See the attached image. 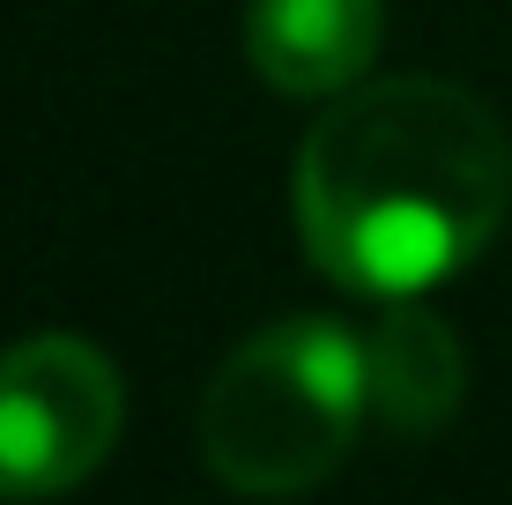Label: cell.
Here are the masks:
<instances>
[{
  "label": "cell",
  "instance_id": "6da1fadb",
  "mask_svg": "<svg viewBox=\"0 0 512 505\" xmlns=\"http://www.w3.org/2000/svg\"><path fill=\"white\" fill-rule=\"evenodd\" d=\"M290 201L320 275L379 305L423 298L505 231L512 134L461 82H357L312 119Z\"/></svg>",
  "mask_w": 512,
  "mask_h": 505
},
{
  "label": "cell",
  "instance_id": "277c9868",
  "mask_svg": "<svg viewBox=\"0 0 512 505\" xmlns=\"http://www.w3.org/2000/svg\"><path fill=\"white\" fill-rule=\"evenodd\" d=\"M386 0H245V60L282 97H342L379 52Z\"/></svg>",
  "mask_w": 512,
  "mask_h": 505
},
{
  "label": "cell",
  "instance_id": "5b68a950",
  "mask_svg": "<svg viewBox=\"0 0 512 505\" xmlns=\"http://www.w3.org/2000/svg\"><path fill=\"white\" fill-rule=\"evenodd\" d=\"M364 387H372V416L386 431H401V439L446 431L468 394L461 335L416 298H394L379 312V327L364 335Z\"/></svg>",
  "mask_w": 512,
  "mask_h": 505
},
{
  "label": "cell",
  "instance_id": "3957f363",
  "mask_svg": "<svg viewBox=\"0 0 512 505\" xmlns=\"http://www.w3.org/2000/svg\"><path fill=\"white\" fill-rule=\"evenodd\" d=\"M127 424L112 357L82 335H23L0 350V498H60L90 483Z\"/></svg>",
  "mask_w": 512,
  "mask_h": 505
},
{
  "label": "cell",
  "instance_id": "7a4b0ae2",
  "mask_svg": "<svg viewBox=\"0 0 512 505\" xmlns=\"http://www.w3.org/2000/svg\"><path fill=\"white\" fill-rule=\"evenodd\" d=\"M364 416V342L342 320H275L208 379L201 461L238 498H297L349 461Z\"/></svg>",
  "mask_w": 512,
  "mask_h": 505
}]
</instances>
